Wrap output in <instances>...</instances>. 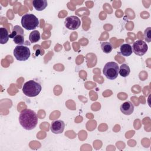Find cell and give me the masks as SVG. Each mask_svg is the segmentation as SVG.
I'll list each match as a JSON object with an SVG mask.
<instances>
[{"instance_id":"8","label":"cell","mask_w":151,"mask_h":151,"mask_svg":"<svg viewBox=\"0 0 151 151\" xmlns=\"http://www.w3.org/2000/svg\"><path fill=\"white\" fill-rule=\"evenodd\" d=\"M64 25L68 29L75 30L80 27L81 21L78 17L72 15L66 18L64 21Z\"/></svg>"},{"instance_id":"10","label":"cell","mask_w":151,"mask_h":151,"mask_svg":"<svg viewBox=\"0 0 151 151\" xmlns=\"http://www.w3.org/2000/svg\"><path fill=\"white\" fill-rule=\"evenodd\" d=\"M134 108L133 104L130 101H127L120 106V111L123 114L129 116L133 113Z\"/></svg>"},{"instance_id":"13","label":"cell","mask_w":151,"mask_h":151,"mask_svg":"<svg viewBox=\"0 0 151 151\" xmlns=\"http://www.w3.org/2000/svg\"><path fill=\"white\" fill-rule=\"evenodd\" d=\"M9 38V35L8 30L5 28H0V43L1 44H6Z\"/></svg>"},{"instance_id":"16","label":"cell","mask_w":151,"mask_h":151,"mask_svg":"<svg viewBox=\"0 0 151 151\" xmlns=\"http://www.w3.org/2000/svg\"><path fill=\"white\" fill-rule=\"evenodd\" d=\"M101 48L104 53L108 54L112 51L113 46L110 42H102L101 43Z\"/></svg>"},{"instance_id":"1","label":"cell","mask_w":151,"mask_h":151,"mask_svg":"<svg viewBox=\"0 0 151 151\" xmlns=\"http://www.w3.org/2000/svg\"><path fill=\"white\" fill-rule=\"evenodd\" d=\"M19 122L24 129L31 130L36 127L38 123V117L34 111L26 109L21 111Z\"/></svg>"},{"instance_id":"6","label":"cell","mask_w":151,"mask_h":151,"mask_svg":"<svg viewBox=\"0 0 151 151\" xmlns=\"http://www.w3.org/2000/svg\"><path fill=\"white\" fill-rule=\"evenodd\" d=\"M9 38H12L14 42L18 45H22L24 44V34L23 29L18 25L14 26L12 32L9 35Z\"/></svg>"},{"instance_id":"15","label":"cell","mask_w":151,"mask_h":151,"mask_svg":"<svg viewBox=\"0 0 151 151\" xmlns=\"http://www.w3.org/2000/svg\"><path fill=\"white\" fill-rule=\"evenodd\" d=\"M40 40V34L37 30H34L29 35V40L31 43L38 42Z\"/></svg>"},{"instance_id":"9","label":"cell","mask_w":151,"mask_h":151,"mask_svg":"<svg viewBox=\"0 0 151 151\" xmlns=\"http://www.w3.org/2000/svg\"><path fill=\"white\" fill-rule=\"evenodd\" d=\"M65 123L61 120H55L51 124V131L54 134H60L64 131Z\"/></svg>"},{"instance_id":"7","label":"cell","mask_w":151,"mask_h":151,"mask_svg":"<svg viewBox=\"0 0 151 151\" xmlns=\"http://www.w3.org/2000/svg\"><path fill=\"white\" fill-rule=\"evenodd\" d=\"M148 50V46L146 42L142 40H137L133 44V52L137 55L142 56L146 53Z\"/></svg>"},{"instance_id":"11","label":"cell","mask_w":151,"mask_h":151,"mask_svg":"<svg viewBox=\"0 0 151 151\" xmlns=\"http://www.w3.org/2000/svg\"><path fill=\"white\" fill-rule=\"evenodd\" d=\"M34 8L38 11L44 10L48 5L46 0H34L32 2Z\"/></svg>"},{"instance_id":"4","label":"cell","mask_w":151,"mask_h":151,"mask_svg":"<svg viewBox=\"0 0 151 151\" xmlns=\"http://www.w3.org/2000/svg\"><path fill=\"white\" fill-rule=\"evenodd\" d=\"M119 67L118 64L113 61L107 63L103 69V74L109 80L116 79L119 74Z\"/></svg>"},{"instance_id":"12","label":"cell","mask_w":151,"mask_h":151,"mask_svg":"<svg viewBox=\"0 0 151 151\" xmlns=\"http://www.w3.org/2000/svg\"><path fill=\"white\" fill-rule=\"evenodd\" d=\"M120 50L121 54L124 57L130 56L133 52L132 47L129 44H123L121 45Z\"/></svg>"},{"instance_id":"14","label":"cell","mask_w":151,"mask_h":151,"mask_svg":"<svg viewBox=\"0 0 151 151\" xmlns=\"http://www.w3.org/2000/svg\"><path fill=\"white\" fill-rule=\"evenodd\" d=\"M130 73V69L126 64H122L119 70V74L123 77H127Z\"/></svg>"},{"instance_id":"3","label":"cell","mask_w":151,"mask_h":151,"mask_svg":"<svg viewBox=\"0 0 151 151\" xmlns=\"http://www.w3.org/2000/svg\"><path fill=\"white\" fill-rule=\"evenodd\" d=\"M21 25L27 30L36 28L39 25L38 18L32 14H26L21 18Z\"/></svg>"},{"instance_id":"2","label":"cell","mask_w":151,"mask_h":151,"mask_svg":"<svg viewBox=\"0 0 151 151\" xmlns=\"http://www.w3.org/2000/svg\"><path fill=\"white\" fill-rule=\"evenodd\" d=\"M41 89L42 87L40 83L34 80H31L24 83L22 90L25 96L32 97L39 94Z\"/></svg>"},{"instance_id":"5","label":"cell","mask_w":151,"mask_h":151,"mask_svg":"<svg viewBox=\"0 0 151 151\" xmlns=\"http://www.w3.org/2000/svg\"><path fill=\"white\" fill-rule=\"evenodd\" d=\"M14 55L18 61H25L29 58L31 55L30 50L25 45H17L14 50Z\"/></svg>"},{"instance_id":"17","label":"cell","mask_w":151,"mask_h":151,"mask_svg":"<svg viewBox=\"0 0 151 151\" xmlns=\"http://www.w3.org/2000/svg\"><path fill=\"white\" fill-rule=\"evenodd\" d=\"M144 38L147 42L151 41V27L147 28L144 32Z\"/></svg>"}]
</instances>
